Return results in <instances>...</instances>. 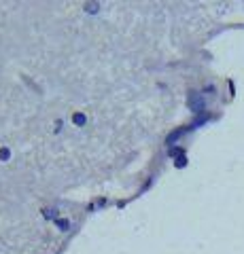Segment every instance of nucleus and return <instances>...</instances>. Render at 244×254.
I'll use <instances>...</instances> for the list:
<instances>
[{"label":"nucleus","instance_id":"obj_1","mask_svg":"<svg viewBox=\"0 0 244 254\" xmlns=\"http://www.w3.org/2000/svg\"><path fill=\"white\" fill-rule=\"evenodd\" d=\"M189 106H191V110H195V113L204 110V100L200 98V93H191V95H189Z\"/></svg>","mask_w":244,"mask_h":254}]
</instances>
